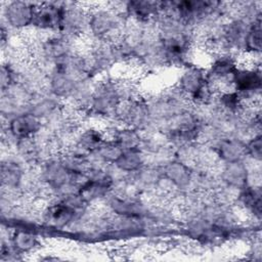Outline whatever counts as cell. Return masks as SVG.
<instances>
[{"instance_id":"16","label":"cell","mask_w":262,"mask_h":262,"mask_svg":"<svg viewBox=\"0 0 262 262\" xmlns=\"http://www.w3.org/2000/svg\"><path fill=\"white\" fill-rule=\"evenodd\" d=\"M223 181L234 188H244L248 182V171L242 162L226 163L222 170Z\"/></svg>"},{"instance_id":"5","label":"cell","mask_w":262,"mask_h":262,"mask_svg":"<svg viewBox=\"0 0 262 262\" xmlns=\"http://www.w3.org/2000/svg\"><path fill=\"white\" fill-rule=\"evenodd\" d=\"M121 26L119 14L108 9H97L89 15L88 28L93 36L100 39L112 37Z\"/></svg>"},{"instance_id":"21","label":"cell","mask_w":262,"mask_h":262,"mask_svg":"<svg viewBox=\"0 0 262 262\" xmlns=\"http://www.w3.org/2000/svg\"><path fill=\"white\" fill-rule=\"evenodd\" d=\"M244 49L251 54L260 53L261 51V19L260 14L254 18L250 25L244 39Z\"/></svg>"},{"instance_id":"18","label":"cell","mask_w":262,"mask_h":262,"mask_svg":"<svg viewBox=\"0 0 262 262\" xmlns=\"http://www.w3.org/2000/svg\"><path fill=\"white\" fill-rule=\"evenodd\" d=\"M239 202L250 213L258 218L261 215V189L260 187H252L246 185L242 188L239 194Z\"/></svg>"},{"instance_id":"13","label":"cell","mask_w":262,"mask_h":262,"mask_svg":"<svg viewBox=\"0 0 262 262\" xmlns=\"http://www.w3.org/2000/svg\"><path fill=\"white\" fill-rule=\"evenodd\" d=\"M126 13L138 21L152 19L162 11V2L129 1L125 4Z\"/></svg>"},{"instance_id":"15","label":"cell","mask_w":262,"mask_h":262,"mask_svg":"<svg viewBox=\"0 0 262 262\" xmlns=\"http://www.w3.org/2000/svg\"><path fill=\"white\" fill-rule=\"evenodd\" d=\"M162 175L173 185L184 188L191 180V172L189 168L182 162L173 161L163 167Z\"/></svg>"},{"instance_id":"3","label":"cell","mask_w":262,"mask_h":262,"mask_svg":"<svg viewBox=\"0 0 262 262\" xmlns=\"http://www.w3.org/2000/svg\"><path fill=\"white\" fill-rule=\"evenodd\" d=\"M261 72L253 66L237 67L232 78L233 90L239 94L242 99L246 96H255L261 90Z\"/></svg>"},{"instance_id":"28","label":"cell","mask_w":262,"mask_h":262,"mask_svg":"<svg viewBox=\"0 0 262 262\" xmlns=\"http://www.w3.org/2000/svg\"><path fill=\"white\" fill-rule=\"evenodd\" d=\"M14 80V73L11 68L7 64H3L1 68V89L2 92H5L10 86L13 84Z\"/></svg>"},{"instance_id":"11","label":"cell","mask_w":262,"mask_h":262,"mask_svg":"<svg viewBox=\"0 0 262 262\" xmlns=\"http://www.w3.org/2000/svg\"><path fill=\"white\" fill-rule=\"evenodd\" d=\"M238 64L235 58L229 54H221L212 62L208 72L209 82L212 83H231V78Z\"/></svg>"},{"instance_id":"17","label":"cell","mask_w":262,"mask_h":262,"mask_svg":"<svg viewBox=\"0 0 262 262\" xmlns=\"http://www.w3.org/2000/svg\"><path fill=\"white\" fill-rule=\"evenodd\" d=\"M143 164L144 157L139 148L123 150L118 160L114 163L118 169L128 173L138 171L142 168Z\"/></svg>"},{"instance_id":"25","label":"cell","mask_w":262,"mask_h":262,"mask_svg":"<svg viewBox=\"0 0 262 262\" xmlns=\"http://www.w3.org/2000/svg\"><path fill=\"white\" fill-rule=\"evenodd\" d=\"M38 244L37 237L24 230H17L12 237V247L16 252H28L33 250Z\"/></svg>"},{"instance_id":"23","label":"cell","mask_w":262,"mask_h":262,"mask_svg":"<svg viewBox=\"0 0 262 262\" xmlns=\"http://www.w3.org/2000/svg\"><path fill=\"white\" fill-rule=\"evenodd\" d=\"M104 140L102 133L94 128H90L81 133L78 138L77 146L81 151H95Z\"/></svg>"},{"instance_id":"1","label":"cell","mask_w":262,"mask_h":262,"mask_svg":"<svg viewBox=\"0 0 262 262\" xmlns=\"http://www.w3.org/2000/svg\"><path fill=\"white\" fill-rule=\"evenodd\" d=\"M179 91L198 103H207L213 96L208 76L198 67L187 68L178 80Z\"/></svg>"},{"instance_id":"7","label":"cell","mask_w":262,"mask_h":262,"mask_svg":"<svg viewBox=\"0 0 262 262\" xmlns=\"http://www.w3.org/2000/svg\"><path fill=\"white\" fill-rule=\"evenodd\" d=\"M115 115L124 122L127 127L135 128L142 126L150 115L148 105L142 100L127 98L121 101L117 107Z\"/></svg>"},{"instance_id":"2","label":"cell","mask_w":262,"mask_h":262,"mask_svg":"<svg viewBox=\"0 0 262 262\" xmlns=\"http://www.w3.org/2000/svg\"><path fill=\"white\" fill-rule=\"evenodd\" d=\"M122 100H124V98L121 87L114 82L107 81L96 86L90 96V106L97 115H115Z\"/></svg>"},{"instance_id":"19","label":"cell","mask_w":262,"mask_h":262,"mask_svg":"<svg viewBox=\"0 0 262 262\" xmlns=\"http://www.w3.org/2000/svg\"><path fill=\"white\" fill-rule=\"evenodd\" d=\"M110 206L115 213L125 217H140L145 212V209L141 204L127 199L114 198L111 201Z\"/></svg>"},{"instance_id":"14","label":"cell","mask_w":262,"mask_h":262,"mask_svg":"<svg viewBox=\"0 0 262 262\" xmlns=\"http://www.w3.org/2000/svg\"><path fill=\"white\" fill-rule=\"evenodd\" d=\"M217 154L225 163L241 162L247 156L246 143L236 138H227L219 141Z\"/></svg>"},{"instance_id":"26","label":"cell","mask_w":262,"mask_h":262,"mask_svg":"<svg viewBox=\"0 0 262 262\" xmlns=\"http://www.w3.org/2000/svg\"><path fill=\"white\" fill-rule=\"evenodd\" d=\"M244 100L237 92L232 91H223L219 96V103L221 107L227 113H236L243 107Z\"/></svg>"},{"instance_id":"10","label":"cell","mask_w":262,"mask_h":262,"mask_svg":"<svg viewBox=\"0 0 262 262\" xmlns=\"http://www.w3.org/2000/svg\"><path fill=\"white\" fill-rule=\"evenodd\" d=\"M41 129V119L33 113L14 115L8 123V130L17 139L33 137Z\"/></svg>"},{"instance_id":"27","label":"cell","mask_w":262,"mask_h":262,"mask_svg":"<svg viewBox=\"0 0 262 262\" xmlns=\"http://www.w3.org/2000/svg\"><path fill=\"white\" fill-rule=\"evenodd\" d=\"M247 155L251 156L254 160L260 161L262 155V139L261 135H255L248 143H246Z\"/></svg>"},{"instance_id":"8","label":"cell","mask_w":262,"mask_h":262,"mask_svg":"<svg viewBox=\"0 0 262 262\" xmlns=\"http://www.w3.org/2000/svg\"><path fill=\"white\" fill-rule=\"evenodd\" d=\"M37 6L31 2L13 1L4 8V17L7 25L13 29H25L33 25Z\"/></svg>"},{"instance_id":"12","label":"cell","mask_w":262,"mask_h":262,"mask_svg":"<svg viewBox=\"0 0 262 262\" xmlns=\"http://www.w3.org/2000/svg\"><path fill=\"white\" fill-rule=\"evenodd\" d=\"M88 20L89 16H87L83 10L79 9V7L66 6L64 15L59 31L68 38L78 36L82 34L86 27H88Z\"/></svg>"},{"instance_id":"24","label":"cell","mask_w":262,"mask_h":262,"mask_svg":"<svg viewBox=\"0 0 262 262\" xmlns=\"http://www.w3.org/2000/svg\"><path fill=\"white\" fill-rule=\"evenodd\" d=\"M95 151L102 161L114 164L122 154L123 148L114 139H104Z\"/></svg>"},{"instance_id":"22","label":"cell","mask_w":262,"mask_h":262,"mask_svg":"<svg viewBox=\"0 0 262 262\" xmlns=\"http://www.w3.org/2000/svg\"><path fill=\"white\" fill-rule=\"evenodd\" d=\"M113 139L123 148V150L139 148L141 144V138L138 132L131 127L118 129L115 132Z\"/></svg>"},{"instance_id":"20","label":"cell","mask_w":262,"mask_h":262,"mask_svg":"<svg viewBox=\"0 0 262 262\" xmlns=\"http://www.w3.org/2000/svg\"><path fill=\"white\" fill-rule=\"evenodd\" d=\"M23 179V170L14 161H4L1 166L2 184L7 188H16Z\"/></svg>"},{"instance_id":"4","label":"cell","mask_w":262,"mask_h":262,"mask_svg":"<svg viewBox=\"0 0 262 262\" xmlns=\"http://www.w3.org/2000/svg\"><path fill=\"white\" fill-rule=\"evenodd\" d=\"M113 185L112 177L102 171L92 172L80 184L77 194L87 204L105 196Z\"/></svg>"},{"instance_id":"9","label":"cell","mask_w":262,"mask_h":262,"mask_svg":"<svg viewBox=\"0 0 262 262\" xmlns=\"http://www.w3.org/2000/svg\"><path fill=\"white\" fill-rule=\"evenodd\" d=\"M76 174L70 171L62 161H50L42 172L43 180L52 189L57 190H63L64 187L74 185Z\"/></svg>"},{"instance_id":"6","label":"cell","mask_w":262,"mask_h":262,"mask_svg":"<svg viewBox=\"0 0 262 262\" xmlns=\"http://www.w3.org/2000/svg\"><path fill=\"white\" fill-rule=\"evenodd\" d=\"M64 11L62 3H43L37 6L32 26L41 31H59Z\"/></svg>"}]
</instances>
